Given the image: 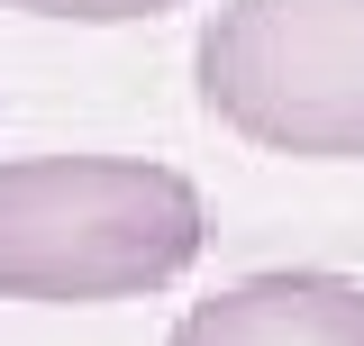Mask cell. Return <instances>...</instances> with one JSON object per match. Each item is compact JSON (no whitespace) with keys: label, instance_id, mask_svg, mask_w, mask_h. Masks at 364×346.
Instances as JSON below:
<instances>
[{"label":"cell","instance_id":"1","mask_svg":"<svg viewBox=\"0 0 364 346\" xmlns=\"http://www.w3.org/2000/svg\"><path fill=\"white\" fill-rule=\"evenodd\" d=\"M210 246L200 182L155 155H9L0 164V301L100 310L173 292Z\"/></svg>","mask_w":364,"mask_h":346},{"label":"cell","instance_id":"2","mask_svg":"<svg viewBox=\"0 0 364 346\" xmlns=\"http://www.w3.org/2000/svg\"><path fill=\"white\" fill-rule=\"evenodd\" d=\"M200 110L291 164H364V0H228L191 46Z\"/></svg>","mask_w":364,"mask_h":346},{"label":"cell","instance_id":"3","mask_svg":"<svg viewBox=\"0 0 364 346\" xmlns=\"http://www.w3.org/2000/svg\"><path fill=\"white\" fill-rule=\"evenodd\" d=\"M164 346H364V283L355 273H246L191 301Z\"/></svg>","mask_w":364,"mask_h":346},{"label":"cell","instance_id":"4","mask_svg":"<svg viewBox=\"0 0 364 346\" xmlns=\"http://www.w3.org/2000/svg\"><path fill=\"white\" fill-rule=\"evenodd\" d=\"M0 9H28V19H82V28H128V19H164L182 0H0Z\"/></svg>","mask_w":364,"mask_h":346}]
</instances>
